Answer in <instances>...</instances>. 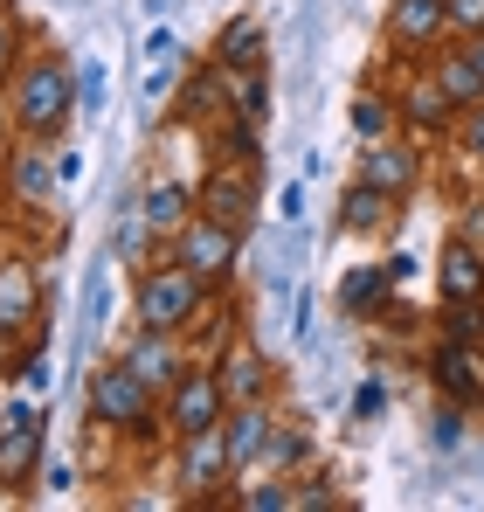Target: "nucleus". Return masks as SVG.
Wrapping results in <instances>:
<instances>
[{"label": "nucleus", "mask_w": 484, "mask_h": 512, "mask_svg": "<svg viewBox=\"0 0 484 512\" xmlns=\"http://www.w3.org/2000/svg\"><path fill=\"white\" fill-rule=\"evenodd\" d=\"M77 70L63 63V56H35L21 77H14V125L21 132H35V139H56L63 125H70V111H77Z\"/></svg>", "instance_id": "nucleus-1"}, {"label": "nucleus", "mask_w": 484, "mask_h": 512, "mask_svg": "<svg viewBox=\"0 0 484 512\" xmlns=\"http://www.w3.org/2000/svg\"><path fill=\"white\" fill-rule=\"evenodd\" d=\"M90 423L146 436V429L160 423V388H146V381L132 374V360L118 353V360H104V367L90 374Z\"/></svg>", "instance_id": "nucleus-2"}, {"label": "nucleus", "mask_w": 484, "mask_h": 512, "mask_svg": "<svg viewBox=\"0 0 484 512\" xmlns=\"http://www.w3.org/2000/svg\"><path fill=\"white\" fill-rule=\"evenodd\" d=\"M201 319V277L187 263H160L139 277V326L153 333H187Z\"/></svg>", "instance_id": "nucleus-3"}, {"label": "nucleus", "mask_w": 484, "mask_h": 512, "mask_svg": "<svg viewBox=\"0 0 484 512\" xmlns=\"http://www.w3.org/2000/svg\"><path fill=\"white\" fill-rule=\"evenodd\" d=\"M222 416H229V395H222L215 367H187V374L166 388V423H173V436H180V443H187V436L222 429Z\"/></svg>", "instance_id": "nucleus-4"}, {"label": "nucleus", "mask_w": 484, "mask_h": 512, "mask_svg": "<svg viewBox=\"0 0 484 512\" xmlns=\"http://www.w3.org/2000/svg\"><path fill=\"white\" fill-rule=\"evenodd\" d=\"M236 243H242V229H229V222H215V215L194 208V222L173 236V263H187L201 284H215V277L236 270Z\"/></svg>", "instance_id": "nucleus-5"}, {"label": "nucleus", "mask_w": 484, "mask_h": 512, "mask_svg": "<svg viewBox=\"0 0 484 512\" xmlns=\"http://www.w3.org/2000/svg\"><path fill=\"white\" fill-rule=\"evenodd\" d=\"M450 35V7L443 0H395V14H388V42L408 49V56H422V49H436Z\"/></svg>", "instance_id": "nucleus-6"}, {"label": "nucleus", "mask_w": 484, "mask_h": 512, "mask_svg": "<svg viewBox=\"0 0 484 512\" xmlns=\"http://www.w3.org/2000/svg\"><path fill=\"white\" fill-rule=\"evenodd\" d=\"M35 312H42V284H35V263L7 256V263H0V333H21V326H35Z\"/></svg>", "instance_id": "nucleus-7"}, {"label": "nucleus", "mask_w": 484, "mask_h": 512, "mask_svg": "<svg viewBox=\"0 0 484 512\" xmlns=\"http://www.w3.org/2000/svg\"><path fill=\"white\" fill-rule=\"evenodd\" d=\"M125 360H132V374L146 381V388H173L180 374H187V360H180V346H173V333H153V326H139V340L125 346Z\"/></svg>", "instance_id": "nucleus-8"}, {"label": "nucleus", "mask_w": 484, "mask_h": 512, "mask_svg": "<svg viewBox=\"0 0 484 512\" xmlns=\"http://www.w3.org/2000/svg\"><path fill=\"white\" fill-rule=\"evenodd\" d=\"M263 443H270V416L256 409V402H229V416H222V450H229V464H256L263 457Z\"/></svg>", "instance_id": "nucleus-9"}, {"label": "nucleus", "mask_w": 484, "mask_h": 512, "mask_svg": "<svg viewBox=\"0 0 484 512\" xmlns=\"http://www.w3.org/2000/svg\"><path fill=\"white\" fill-rule=\"evenodd\" d=\"M436 284H443V305H478L484 298V256L471 243H450L436 263Z\"/></svg>", "instance_id": "nucleus-10"}, {"label": "nucleus", "mask_w": 484, "mask_h": 512, "mask_svg": "<svg viewBox=\"0 0 484 512\" xmlns=\"http://www.w3.org/2000/svg\"><path fill=\"white\" fill-rule=\"evenodd\" d=\"M402 277H408V256H388V263H374V270H353L339 298H346V312L374 319V312H381V298H388V291H395Z\"/></svg>", "instance_id": "nucleus-11"}, {"label": "nucleus", "mask_w": 484, "mask_h": 512, "mask_svg": "<svg viewBox=\"0 0 484 512\" xmlns=\"http://www.w3.org/2000/svg\"><path fill=\"white\" fill-rule=\"evenodd\" d=\"M215 381H222V395H229V402H256V395H263V353H256L249 340L222 346V360H215Z\"/></svg>", "instance_id": "nucleus-12"}, {"label": "nucleus", "mask_w": 484, "mask_h": 512, "mask_svg": "<svg viewBox=\"0 0 484 512\" xmlns=\"http://www.w3.org/2000/svg\"><path fill=\"white\" fill-rule=\"evenodd\" d=\"M56 180H63V173H56L49 153H7V194H14L21 208H42Z\"/></svg>", "instance_id": "nucleus-13"}, {"label": "nucleus", "mask_w": 484, "mask_h": 512, "mask_svg": "<svg viewBox=\"0 0 484 512\" xmlns=\"http://www.w3.org/2000/svg\"><path fill=\"white\" fill-rule=\"evenodd\" d=\"M139 208H146V222H153V236H180V229L194 222V194H187L180 180H153Z\"/></svg>", "instance_id": "nucleus-14"}, {"label": "nucleus", "mask_w": 484, "mask_h": 512, "mask_svg": "<svg viewBox=\"0 0 484 512\" xmlns=\"http://www.w3.org/2000/svg\"><path fill=\"white\" fill-rule=\"evenodd\" d=\"M201 215H215V222H229V229H242L249 222V180L229 167L208 173V187H201Z\"/></svg>", "instance_id": "nucleus-15"}, {"label": "nucleus", "mask_w": 484, "mask_h": 512, "mask_svg": "<svg viewBox=\"0 0 484 512\" xmlns=\"http://www.w3.org/2000/svg\"><path fill=\"white\" fill-rule=\"evenodd\" d=\"M229 471H236V464H229V450H222V429L187 436V492H215Z\"/></svg>", "instance_id": "nucleus-16"}, {"label": "nucleus", "mask_w": 484, "mask_h": 512, "mask_svg": "<svg viewBox=\"0 0 484 512\" xmlns=\"http://www.w3.org/2000/svg\"><path fill=\"white\" fill-rule=\"evenodd\" d=\"M429 77H436V84L450 90V104H457V111H471V104H484V70L471 63V56H464V49H443Z\"/></svg>", "instance_id": "nucleus-17"}, {"label": "nucleus", "mask_w": 484, "mask_h": 512, "mask_svg": "<svg viewBox=\"0 0 484 512\" xmlns=\"http://www.w3.org/2000/svg\"><path fill=\"white\" fill-rule=\"evenodd\" d=\"M42 464V423H14V436H0V485H28Z\"/></svg>", "instance_id": "nucleus-18"}, {"label": "nucleus", "mask_w": 484, "mask_h": 512, "mask_svg": "<svg viewBox=\"0 0 484 512\" xmlns=\"http://www.w3.org/2000/svg\"><path fill=\"white\" fill-rule=\"evenodd\" d=\"M450 111H457V104H450V90L436 84V77H415V84L402 90V118H408V125H422V132H443Z\"/></svg>", "instance_id": "nucleus-19"}, {"label": "nucleus", "mask_w": 484, "mask_h": 512, "mask_svg": "<svg viewBox=\"0 0 484 512\" xmlns=\"http://www.w3.org/2000/svg\"><path fill=\"white\" fill-rule=\"evenodd\" d=\"M360 180H374V187H388V194H408V187H415V153H408V146H367Z\"/></svg>", "instance_id": "nucleus-20"}, {"label": "nucleus", "mask_w": 484, "mask_h": 512, "mask_svg": "<svg viewBox=\"0 0 484 512\" xmlns=\"http://www.w3.org/2000/svg\"><path fill=\"white\" fill-rule=\"evenodd\" d=\"M429 374H436V388H443V395H478V388H484L478 353H471L464 340H457V346H443V353L429 360Z\"/></svg>", "instance_id": "nucleus-21"}, {"label": "nucleus", "mask_w": 484, "mask_h": 512, "mask_svg": "<svg viewBox=\"0 0 484 512\" xmlns=\"http://www.w3.org/2000/svg\"><path fill=\"white\" fill-rule=\"evenodd\" d=\"M395 215V194L388 187H374V180H360L353 194H346V215H339V229H381Z\"/></svg>", "instance_id": "nucleus-22"}, {"label": "nucleus", "mask_w": 484, "mask_h": 512, "mask_svg": "<svg viewBox=\"0 0 484 512\" xmlns=\"http://www.w3.org/2000/svg\"><path fill=\"white\" fill-rule=\"evenodd\" d=\"M222 70H256L263 63V28L256 21H236L229 35H222V56H215Z\"/></svg>", "instance_id": "nucleus-23"}, {"label": "nucleus", "mask_w": 484, "mask_h": 512, "mask_svg": "<svg viewBox=\"0 0 484 512\" xmlns=\"http://www.w3.org/2000/svg\"><path fill=\"white\" fill-rule=\"evenodd\" d=\"M146 236H153V222H146V208H132V215H125V222L111 229V250H118L125 263H132V256L146 250Z\"/></svg>", "instance_id": "nucleus-24"}, {"label": "nucleus", "mask_w": 484, "mask_h": 512, "mask_svg": "<svg viewBox=\"0 0 484 512\" xmlns=\"http://www.w3.org/2000/svg\"><path fill=\"white\" fill-rule=\"evenodd\" d=\"M236 506H249V512H291V506H298V492H291V485H249Z\"/></svg>", "instance_id": "nucleus-25"}, {"label": "nucleus", "mask_w": 484, "mask_h": 512, "mask_svg": "<svg viewBox=\"0 0 484 512\" xmlns=\"http://www.w3.org/2000/svg\"><path fill=\"white\" fill-rule=\"evenodd\" d=\"M263 457H270V464H298V457H305V436H298V429H277V423H270V443H263Z\"/></svg>", "instance_id": "nucleus-26"}, {"label": "nucleus", "mask_w": 484, "mask_h": 512, "mask_svg": "<svg viewBox=\"0 0 484 512\" xmlns=\"http://www.w3.org/2000/svg\"><path fill=\"white\" fill-rule=\"evenodd\" d=\"M14 56H21V21L0 7V84H7V70H14Z\"/></svg>", "instance_id": "nucleus-27"}, {"label": "nucleus", "mask_w": 484, "mask_h": 512, "mask_svg": "<svg viewBox=\"0 0 484 512\" xmlns=\"http://www.w3.org/2000/svg\"><path fill=\"white\" fill-rule=\"evenodd\" d=\"M429 436H436V450H457L464 443V409H436V429Z\"/></svg>", "instance_id": "nucleus-28"}, {"label": "nucleus", "mask_w": 484, "mask_h": 512, "mask_svg": "<svg viewBox=\"0 0 484 512\" xmlns=\"http://www.w3.org/2000/svg\"><path fill=\"white\" fill-rule=\"evenodd\" d=\"M353 125H360L367 139H381V125H388V104H374V97H360V104H353Z\"/></svg>", "instance_id": "nucleus-29"}, {"label": "nucleus", "mask_w": 484, "mask_h": 512, "mask_svg": "<svg viewBox=\"0 0 484 512\" xmlns=\"http://www.w3.org/2000/svg\"><path fill=\"white\" fill-rule=\"evenodd\" d=\"M443 326H450V340H471L478 333V305H443Z\"/></svg>", "instance_id": "nucleus-30"}, {"label": "nucleus", "mask_w": 484, "mask_h": 512, "mask_svg": "<svg viewBox=\"0 0 484 512\" xmlns=\"http://www.w3.org/2000/svg\"><path fill=\"white\" fill-rule=\"evenodd\" d=\"M77 97H83V111L104 104V70H97V63H83V70H77Z\"/></svg>", "instance_id": "nucleus-31"}, {"label": "nucleus", "mask_w": 484, "mask_h": 512, "mask_svg": "<svg viewBox=\"0 0 484 512\" xmlns=\"http://www.w3.org/2000/svg\"><path fill=\"white\" fill-rule=\"evenodd\" d=\"M464 153H471V160H484V104H471V111H464Z\"/></svg>", "instance_id": "nucleus-32"}, {"label": "nucleus", "mask_w": 484, "mask_h": 512, "mask_svg": "<svg viewBox=\"0 0 484 512\" xmlns=\"http://www.w3.org/2000/svg\"><path fill=\"white\" fill-rule=\"evenodd\" d=\"M146 56H153V63L173 56V28H153V35H146Z\"/></svg>", "instance_id": "nucleus-33"}, {"label": "nucleus", "mask_w": 484, "mask_h": 512, "mask_svg": "<svg viewBox=\"0 0 484 512\" xmlns=\"http://www.w3.org/2000/svg\"><path fill=\"white\" fill-rule=\"evenodd\" d=\"M7 118H14V97H0V153H7Z\"/></svg>", "instance_id": "nucleus-34"}, {"label": "nucleus", "mask_w": 484, "mask_h": 512, "mask_svg": "<svg viewBox=\"0 0 484 512\" xmlns=\"http://www.w3.org/2000/svg\"><path fill=\"white\" fill-rule=\"evenodd\" d=\"M464 56H471V63L484 70V35H471V42H464Z\"/></svg>", "instance_id": "nucleus-35"}]
</instances>
